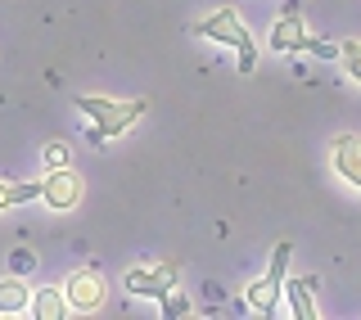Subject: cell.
I'll use <instances>...</instances> for the list:
<instances>
[{
  "instance_id": "6da1fadb",
  "label": "cell",
  "mask_w": 361,
  "mask_h": 320,
  "mask_svg": "<svg viewBox=\"0 0 361 320\" xmlns=\"http://www.w3.org/2000/svg\"><path fill=\"white\" fill-rule=\"evenodd\" d=\"M73 104L77 113H86L90 118V144H109L113 135H122V131H131L135 122L149 113V99H109V95H73Z\"/></svg>"
},
{
  "instance_id": "7a4b0ae2",
  "label": "cell",
  "mask_w": 361,
  "mask_h": 320,
  "mask_svg": "<svg viewBox=\"0 0 361 320\" xmlns=\"http://www.w3.org/2000/svg\"><path fill=\"white\" fill-rule=\"evenodd\" d=\"M195 37H199V41L231 45V50L240 54V73H253V68H257V45H253V37H248V27H244V18H240V9H217L212 18L195 23Z\"/></svg>"
},
{
  "instance_id": "3957f363",
  "label": "cell",
  "mask_w": 361,
  "mask_h": 320,
  "mask_svg": "<svg viewBox=\"0 0 361 320\" xmlns=\"http://www.w3.org/2000/svg\"><path fill=\"white\" fill-rule=\"evenodd\" d=\"M271 50H280V54H316V59H338V45L312 37L307 23H302L298 14L280 18L276 27H271Z\"/></svg>"
},
{
  "instance_id": "277c9868",
  "label": "cell",
  "mask_w": 361,
  "mask_h": 320,
  "mask_svg": "<svg viewBox=\"0 0 361 320\" xmlns=\"http://www.w3.org/2000/svg\"><path fill=\"white\" fill-rule=\"evenodd\" d=\"M63 298H68V312H82V316H95V312H104V302H109V289H104V276H99L95 266H82V271H73L63 284Z\"/></svg>"
},
{
  "instance_id": "5b68a950",
  "label": "cell",
  "mask_w": 361,
  "mask_h": 320,
  "mask_svg": "<svg viewBox=\"0 0 361 320\" xmlns=\"http://www.w3.org/2000/svg\"><path fill=\"white\" fill-rule=\"evenodd\" d=\"M122 284H127L131 298H167V293L180 284V266H176V261H158V266H131Z\"/></svg>"
},
{
  "instance_id": "8992f818",
  "label": "cell",
  "mask_w": 361,
  "mask_h": 320,
  "mask_svg": "<svg viewBox=\"0 0 361 320\" xmlns=\"http://www.w3.org/2000/svg\"><path fill=\"white\" fill-rule=\"evenodd\" d=\"M82 176H77L73 167H50V176L41 180V203L50 212H73L77 203H82Z\"/></svg>"
},
{
  "instance_id": "52a82bcc",
  "label": "cell",
  "mask_w": 361,
  "mask_h": 320,
  "mask_svg": "<svg viewBox=\"0 0 361 320\" xmlns=\"http://www.w3.org/2000/svg\"><path fill=\"white\" fill-rule=\"evenodd\" d=\"M330 163H334V171L348 180L353 190H361V135H338L334 140V149H330Z\"/></svg>"
},
{
  "instance_id": "ba28073f",
  "label": "cell",
  "mask_w": 361,
  "mask_h": 320,
  "mask_svg": "<svg viewBox=\"0 0 361 320\" xmlns=\"http://www.w3.org/2000/svg\"><path fill=\"white\" fill-rule=\"evenodd\" d=\"M27 316H32V320H63V316H73V312H68V298H63V289L45 284V289H37V293H32V302H27Z\"/></svg>"
},
{
  "instance_id": "9c48e42d",
  "label": "cell",
  "mask_w": 361,
  "mask_h": 320,
  "mask_svg": "<svg viewBox=\"0 0 361 320\" xmlns=\"http://www.w3.org/2000/svg\"><path fill=\"white\" fill-rule=\"evenodd\" d=\"M285 298L293 307L298 320H316V276H302V280H285Z\"/></svg>"
},
{
  "instance_id": "30bf717a",
  "label": "cell",
  "mask_w": 361,
  "mask_h": 320,
  "mask_svg": "<svg viewBox=\"0 0 361 320\" xmlns=\"http://www.w3.org/2000/svg\"><path fill=\"white\" fill-rule=\"evenodd\" d=\"M32 302V289L23 276H5L0 280V316H23Z\"/></svg>"
},
{
  "instance_id": "8fae6325",
  "label": "cell",
  "mask_w": 361,
  "mask_h": 320,
  "mask_svg": "<svg viewBox=\"0 0 361 320\" xmlns=\"http://www.w3.org/2000/svg\"><path fill=\"white\" fill-rule=\"evenodd\" d=\"M280 293H285V284L267 276V280H257V284L244 289V307H253V312H271V307L280 302Z\"/></svg>"
},
{
  "instance_id": "7c38bea8",
  "label": "cell",
  "mask_w": 361,
  "mask_h": 320,
  "mask_svg": "<svg viewBox=\"0 0 361 320\" xmlns=\"http://www.w3.org/2000/svg\"><path fill=\"white\" fill-rule=\"evenodd\" d=\"M32 199H41V180H23V185H5L0 180V212L14 208V203H32Z\"/></svg>"
},
{
  "instance_id": "4fadbf2b",
  "label": "cell",
  "mask_w": 361,
  "mask_h": 320,
  "mask_svg": "<svg viewBox=\"0 0 361 320\" xmlns=\"http://www.w3.org/2000/svg\"><path fill=\"white\" fill-rule=\"evenodd\" d=\"M338 63L348 68V77L353 82H361V41L353 37V41H338Z\"/></svg>"
},
{
  "instance_id": "5bb4252c",
  "label": "cell",
  "mask_w": 361,
  "mask_h": 320,
  "mask_svg": "<svg viewBox=\"0 0 361 320\" xmlns=\"http://www.w3.org/2000/svg\"><path fill=\"white\" fill-rule=\"evenodd\" d=\"M158 307H163V316H172V320H180V316H190V298L180 289H172L167 298H158Z\"/></svg>"
},
{
  "instance_id": "9a60e30c",
  "label": "cell",
  "mask_w": 361,
  "mask_h": 320,
  "mask_svg": "<svg viewBox=\"0 0 361 320\" xmlns=\"http://www.w3.org/2000/svg\"><path fill=\"white\" fill-rule=\"evenodd\" d=\"M45 167H73V144H63V140L45 144Z\"/></svg>"
},
{
  "instance_id": "2e32d148",
  "label": "cell",
  "mask_w": 361,
  "mask_h": 320,
  "mask_svg": "<svg viewBox=\"0 0 361 320\" xmlns=\"http://www.w3.org/2000/svg\"><path fill=\"white\" fill-rule=\"evenodd\" d=\"M9 266H14V276H27V271L37 266V257H32V253H14V257H9Z\"/></svg>"
}]
</instances>
